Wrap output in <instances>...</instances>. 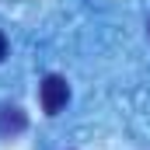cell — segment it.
Returning a JSON list of instances; mask_svg holds the SVG:
<instances>
[{
    "label": "cell",
    "mask_w": 150,
    "mask_h": 150,
    "mask_svg": "<svg viewBox=\"0 0 150 150\" xmlns=\"http://www.w3.org/2000/svg\"><path fill=\"white\" fill-rule=\"evenodd\" d=\"M38 98H42L45 115H59L63 108H67V101H70V84H67L59 74H49L45 80H42V87H38Z\"/></svg>",
    "instance_id": "cell-1"
},
{
    "label": "cell",
    "mask_w": 150,
    "mask_h": 150,
    "mask_svg": "<svg viewBox=\"0 0 150 150\" xmlns=\"http://www.w3.org/2000/svg\"><path fill=\"white\" fill-rule=\"evenodd\" d=\"M25 129V112L21 108H0V133H21Z\"/></svg>",
    "instance_id": "cell-2"
},
{
    "label": "cell",
    "mask_w": 150,
    "mask_h": 150,
    "mask_svg": "<svg viewBox=\"0 0 150 150\" xmlns=\"http://www.w3.org/2000/svg\"><path fill=\"white\" fill-rule=\"evenodd\" d=\"M4 56H7V38H4V32H0V63H4Z\"/></svg>",
    "instance_id": "cell-3"
}]
</instances>
